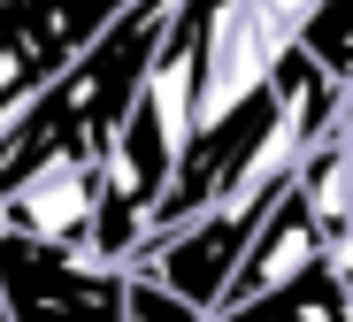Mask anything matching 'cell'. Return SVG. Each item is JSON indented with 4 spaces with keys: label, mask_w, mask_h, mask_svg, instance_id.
<instances>
[{
    "label": "cell",
    "mask_w": 353,
    "mask_h": 322,
    "mask_svg": "<svg viewBox=\"0 0 353 322\" xmlns=\"http://www.w3.org/2000/svg\"><path fill=\"white\" fill-rule=\"evenodd\" d=\"M176 16V0H131L62 77H54L8 131H0V192H16L39 161H108V146L123 139V123L146 92L154 46Z\"/></svg>",
    "instance_id": "6da1fadb"
},
{
    "label": "cell",
    "mask_w": 353,
    "mask_h": 322,
    "mask_svg": "<svg viewBox=\"0 0 353 322\" xmlns=\"http://www.w3.org/2000/svg\"><path fill=\"white\" fill-rule=\"evenodd\" d=\"M0 292L16 322H123L131 269L92 261L77 245H46L23 230H0Z\"/></svg>",
    "instance_id": "7a4b0ae2"
},
{
    "label": "cell",
    "mask_w": 353,
    "mask_h": 322,
    "mask_svg": "<svg viewBox=\"0 0 353 322\" xmlns=\"http://www.w3.org/2000/svg\"><path fill=\"white\" fill-rule=\"evenodd\" d=\"M323 245H330L323 215L307 208V192L292 184L284 200L269 208V223L254 230V245H246V261H239V276H230V292H223V307H215V314L254 307V299H269V292H284V284H300L307 269H323Z\"/></svg>",
    "instance_id": "3957f363"
},
{
    "label": "cell",
    "mask_w": 353,
    "mask_h": 322,
    "mask_svg": "<svg viewBox=\"0 0 353 322\" xmlns=\"http://www.w3.org/2000/svg\"><path fill=\"white\" fill-rule=\"evenodd\" d=\"M300 46L323 61L338 85H353V0H315L307 23H300Z\"/></svg>",
    "instance_id": "277c9868"
},
{
    "label": "cell",
    "mask_w": 353,
    "mask_h": 322,
    "mask_svg": "<svg viewBox=\"0 0 353 322\" xmlns=\"http://www.w3.org/2000/svg\"><path fill=\"white\" fill-rule=\"evenodd\" d=\"M123 322H215L200 299H185L176 284H161L154 269H131V307H123Z\"/></svg>",
    "instance_id": "5b68a950"
},
{
    "label": "cell",
    "mask_w": 353,
    "mask_h": 322,
    "mask_svg": "<svg viewBox=\"0 0 353 322\" xmlns=\"http://www.w3.org/2000/svg\"><path fill=\"white\" fill-rule=\"evenodd\" d=\"M323 269H330V276H338V292L353 299V223H338V230H330V245H323Z\"/></svg>",
    "instance_id": "8992f818"
},
{
    "label": "cell",
    "mask_w": 353,
    "mask_h": 322,
    "mask_svg": "<svg viewBox=\"0 0 353 322\" xmlns=\"http://www.w3.org/2000/svg\"><path fill=\"white\" fill-rule=\"evenodd\" d=\"M0 322H16V314H8V292H0Z\"/></svg>",
    "instance_id": "52a82bcc"
}]
</instances>
